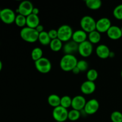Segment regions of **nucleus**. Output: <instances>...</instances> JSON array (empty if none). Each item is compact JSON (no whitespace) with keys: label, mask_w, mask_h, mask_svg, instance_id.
Returning <instances> with one entry per match:
<instances>
[{"label":"nucleus","mask_w":122,"mask_h":122,"mask_svg":"<svg viewBox=\"0 0 122 122\" xmlns=\"http://www.w3.org/2000/svg\"><path fill=\"white\" fill-rule=\"evenodd\" d=\"M78 60L74 55L64 54L60 61V67L64 71H72L76 67Z\"/></svg>","instance_id":"1"},{"label":"nucleus","mask_w":122,"mask_h":122,"mask_svg":"<svg viewBox=\"0 0 122 122\" xmlns=\"http://www.w3.org/2000/svg\"><path fill=\"white\" fill-rule=\"evenodd\" d=\"M20 35L21 39L29 43H33L38 41L39 33L35 29L25 27L20 30Z\"/></svg>","instance_id":"2"},{"label":"nucleus","mask_w":122,"mask_h":122,"mask_svg":"<svg viewBox=\"0 0 122 122\" xmlns=\"http://www.w3.org/2000/svg\"><path fill=\"white\" fill-rule=\"evenodd\" d=\"M96 21L92 17L85 15L81 19L80 25L83 30L87 33H89L96 30Z\"/></svg>","instance_id":"3"},{"label":"nucleus","mask_w":122,"mask_h":122,"mask_svg":"<svg viewBox=\"0 0 122 122\" xmlns=\"http://www.w3.org/2000/svg\"><path fill=\"white\" fill-rule=\"evenodd\" d=\"M57 32L58 39H59L63 42H67L71 40L73 33L71 27L68 25H63L60 26L57 29Z\"/></svg>","instance_id":"4"},{"label":"nucleus","mask_w":122,"mask_h":122,"mask_svg":"<svg viewBox=\"0 0 122 122\" xmlns=\"http://www.w3.org/2000/svg\"><path fill=\"white\" fill-rule=\"evenodd\" d=\"M35 66L39 73L42 74L48 73L52 69V64L51 61L45 57H42L35 61Z\"/></svg>","instance_id":"5"},{"label":"nucleus","mask_w":122,"mask_h":122,"mask_svg":"<svg viewBox=\"0 0 122 122\" xmlns=\"http://www.w3.org/2000/svg\"><path fill=\"white\" fill-rule=\"evenodd\" d=\"M67 109L61 107V106L54 108L52 112V115L56 122H64L68 119Z\"/></svg>","instance_id":"6"},{"label":"nucleus","mask_w":122,"mask_h":122,"mask_svg":"<svg viewBox=\"0 0 122 122\" xmlns=\"http://www.w3.org/2000/svg\"><path fill=\"white\" fill-rule=\"evenodd\" d=\"M15 13L12 9L5 8L1 10V19L0 20L7 25H10L15 21Z\"/></svg>","instance_id":"7"},{"label":"nucleus","mask_w":122,"mask_h":122,"mask_svg":"<svg viewBox=\"0 0 122 122\" xmlns=\"http://www.w3.org/2000/svg\"><path fill=\"white\" fill-rule=\"evenodd\" d=\"M78 52L82 57H88L93 52V44L88 40L79 44Z\"/></svg>","instance_id":"8"},{"label":"nucleus","mask_w":122,"mask_h":122,"mask_svg":"<svg viewBox=\"0 0 122 122\" xmlns=\"http://www.w3.org/2000/svg\"><path fill=\"white\" fill-rule=\"evenodd\" d=\"M33 5L30 1H23L20 2L19 5V7L17 8V12L19 14L24 15L25 17H27L32 13L33 11Z\"/></svg>","instance_id":"9"},{"label":"nucleus","mask_w":122,"mask_h":122,"mask_svg":"<svg viewBox=\"0 0 122 122\" xmlns=\"http://www.w3.org/2000/svg\"><path fill=\"white\" fill-rule=\"evenodd\" d=\"M100 108V103L96 99H91L86 101L83 111L88 115L94 114Z\"/></svg>","instance_id":"10"},{"label":"nucleus","mask_w":122,"mask_h":122,"mask_svg":"<svg viewBox=\"0 0 122 122\" xmlns=\"http://www.w3.org/2000/svg\"><path fill=\"white\" fill-rule=\"evenodd\" d=\"M112 26V22L108 18H101L96 21V30L100 33L104 32L107 33Z\"/></svg>","instance_id":"11"},{"label":"nucleus","mask_w":122,"mask_h":122,"mask_svg":"<svg viewBox=\"0 0 122 122\" xmlns=\"http://www.w3.org/2000/svg\"><path fill=\"white\" fill-rule=\"evenodd\" d=\"M86 103V100L84 97L82 95H76L72 98L71 107L73 109L81 112L84 109Z\"/></svg>","instance_id":"12"},{"label":"nucleus","mask_w":122,"mask_h":122,"mask_svg":"<svg viewBox=\"0 0 122 122\" xmlns=\"http://www.w3.org/2000/svg\"><path fill=\"white\" fill-rule=\"evenodd\" d=\"M96 89V85L95 82L89 81H86L82 83L81 86V91L85 95H90L94 93Z\"/></svg>","instance_id":"13"},{"label":"nucleus","mask_w":122,"mask_h":122,"mask_svg":"<svg viewBox=\"0 0 122 122\" xmlns=\"http://www.w3.org/2000/svg\"><path fill=\"white\" fill-rule=\"evenodd\" d=\"M78 44L73 41L70 40L66 42V44L63 45V52L65 54L73 55V54L76 52H78Z\"/></svg>","instance_id":"14"},{"label":"nucleus","mask_w":122,"mask_h":122,"mask_svg":"<svg viewBox=\"0 0 122 122\" xmlns=\"http://www.w3.org/2000/svg\"><path fill=\"white\" fill-rule=\"evenodd\" d=\"M96 54L98 57L101 59H106L109 58L110 53L111 51L108 46L104 44H100L95 50Z\"/></svg>","instance_id":"15"},{"label":"nucleus","mask_w":122,"mask_h":122,"mask_svg":"<svg viewBox=\"0 0 122 122\" xmlns=\"http://www.w3.org/2000/svg\"><path fill=\"white\" fill-rule=\"evenodd\" d=\"M107 35L112 40H118L122 36L121 28L117 26H112L107 32Z\"/></svg>","instance_id":"16"},{"label":"nucleus","mask_w":122,"mask_h":122,"mask_svg":"<svg viewBox=\"0 0 122 122\" xmlns=\"http://www.w3.org/2000/svg\"><path fill=\"white\" fill-rule=\"evenodd\" d=\"M88 34L82 29L77 30L73 33L71 40L77 44H79L87 40Z\"/></svg>","instance_id":"17"},{"label":"nucleus","mask_w":122,"mask_h":122,"mask_svg":"<svg viewBox=\"0 0 122 122\" xmlns=\"http://www.w3.org/2000/svg\"><path fill=\"white\" fill-rule=\"evenodd\" d=\"M40 25V19L38 15L31 14L26 17V26L30 28L36 29V27Z\"/></svg>","instance_id":"18"},{"label":"nucleus","mask_w":122,"mask_h":122,"mask_svg":"<svg viewBox=\"0 0 122 122\" xmlns=\"http://www.w3.org/2000/svg\"><path fill=\"white\" fill-rule=\"evenodd\" d=\"M47 101L51 107L56 108L60 106L61 97L57 94H51L48 97Z\"/></svg>","instance_id":"19"},{"label":"nucleus","mask_w":122,"mask_h":122,"mask_svg":"<svg viewBox=\"0 0 122 122\" xmlns=\"http://www.w3.org/2000/svg\"><path fill=\"white\" fill-rule=\"evenodd\" d=\"M88 41L92 44H97L100 42L101 39V33L97 30H94L88 35Z\"/></svg>","instance_id":"20"},{"label":"nucleus","mask_w":122,"mask_h":122,"mask_svg":"<svg viewBox=\"0 0 122 122\" xmlns=\"http://www.w3.org/2000/svg\"><path fill=\"white\" fill-rule=\"evenodd\" d=\"M85 3L86 7L91 10H97L102 6L101 0H86Z\"/></svg>","instance_id":"21"},{"label":"nucleus","mask_w":122,"mask_h":122,"mask_svg":"<svg viewBox=\"0 0 122 122\" xmlns=\"http://www.w3.org/2000/svg\"><path fill=\"white\" fill-rule=\"evenodd\" d=\"M49 46H50V49L52 51H54V52H58V51H60L61 49H63V42L61 41L58 38L52 39V40H51Z\"/></svg>","instance_id":"22"},{"label":"nucleus","mask_w":122,"mask_h":122,"mask_svg":"<svg viewBox=\"0 0 122 122\" xmlns=\"http://www.w3.org/2000/svg\"><path fill=\"white\" fill-rule=\"evenodd\" d=\"M38 41L42 45H49L51 41V38L48 35V33L46 31L39 33Z\"/></svg>","instance_id":"23"},{"label":"nucleus","mask_w":122,"mask_h":122,"mask_svg":"<svg viewBox=\"0 0 122 122\" xmlns=\"http://www.w3.org/2000/svg\"><path fill=\"white\" fill-rule=\"evenodd\" d=\"M31 57L34 61L38 60L43 57V50L39 47H35L31 52Z\"/></svg>","instance_id":"24"},{"label":"nucleus","mask_w":122,"mask_h":122,"mask_svg":"<svg viewBox=\"0 0 122 122\" xmlns=\"http://www.w3.org/2000/svg\"><path fill=\"white\" fill-rule=\"evenodd\" d=\"M72 98L69 95H64L61 97L60 106L64 108L67 109L69 107H71Z\"/></svg>","instance_id":"25"},{"label":"nucleus","mask_w":122,"mask_h":122,"mask_svg":"<svg viewBox=\"0 0 122 122\" xmlns=\"http://www.w3.org/2000/svg\"><path fill=\"white\" fill-rule=\"evenodd\" d=\"M81 116V113L79 111L72 109L69 111L68 113V119L70 121L75 122L79 119Z\"/></svg>","instance_id":"26"},{"label":"nucleus","mask_w":122,"mask_h":122,"mask_svg":"<svg viewBox=\"0 0 122 122\" xmlns=\"http://www.w3.org/2000/svg\"><path fill=\"white\" fill-rule=\"evenodd\" d=\"M14 23L18 27L23 28L25 26H26V17L21 14H17L15 17Z\"/></svg>","instance_id":"27"},{"label":"nucleus","mask_w":122,"mask_h":122,"mask_svg":"<svg viewBox=\"0 0 122 122\" xmlns=\"http://www.w3.org/2000/svg\"><path fill=\"white\" fill-rule=\"evenodd\" d=\"M98 77V73L95 69H91L88 70L86 73V77L88 81L94 82L97 79Z\"/></svg>","instance_id":"28"},{"label":"nucleus","mask_w":122,"mask_h":122,"mask_svg":"<svg viewBox=\"0 0 122 122\" xmlns=\"http://www.w3.org/2000/svg\"><path fill=\"white\" fill-rule=\"evenodd\" d=\"M113 16L119 20H122V4L117 5L113 10Z\"/></svg>","instance_id":"29"},{"label":"nucleus","mask_w":122,"mask_h":122,"mask_svg":"<svg viewBox=\"0 0 122 122\" xmlns=\"http://www.w3.org/2000/svg\"><path fill=\"white\" fill-rule=\"evenodd\" d=\"M110 119L112 122H122V113L119 111H114L111 114Z\"/></svg>","instance_id":"30"},{"label":"nucleus","mask_w":122,"mask_h":122,"mask_svg":"<svg viewBox=\"0 0 122 122\" xmlns=\"http://www.w3.org/2000/svg\"><path fill=\"white\" fill-rule=\"evenodd\" d=\"M76 66L78 67L79 69L81 72H84L88 70V67H89V64H88V62L84 60H81L77 61V66Z\"/></svg>","instance_id":"31"},{"label":"nucleus","mask_w":122,"mask_h":122,"mask_svg":"<svg viewBox=\"0 0 122 122\" xmlns=\"http://www.w3.org/2000/svg\"><path fill=\"white\" fill-rule=\"evenodd\" d=\"M48 33L49 36L51 38V40L58 38V32H57V30L52 29L50 30L48 32Z\"/></svg>","instance_id":"32"},{"label":"nucleus","mask_w":122,"mask_h":122,"mask_svg":"<svg viewBox=\"0 0 122 122\" xmlns=\"http://www.w3.org/2000/svg\"><path fill=\"white\" fill-rule=\"evenodd\" d=\"M36 30V31L37 32H38V33H41V32H44V26H43V25H38V26H37L36 27V29H35Z\"/></svg>","instance_id":"33"},{"label":"nucleus","mask_w":122,"mask_h":122,"mask_svg":"<svg viewBox=\"0 0 122 122\" xmlns=\"http://www.w3.org/2000/svg\"><path fill=\"white\" fill-rule=\"evenodd\" d=\"M39 13V10L38 9V8H36V7H34L33 9V11H32V14H35V15H38Z\"/></svg>","instance_id":"34"},{"label":"nucleus","mask_w":122,"mask_h":122,"mask_svg":"<svg viewBox=\"0 0 122 122\" xmlns=\"http://www.w3.org/2000/svg\"><path fill=\"white\" fill-rule=\"evenodd\" d=\"M71 71H72L74 74H75V75H77V74H79L81 72V71H80V70L78 69V67H77V66L75 67Z\"/></svg>","instance_id":"35"},{"label":"nucleus","mask_w":122,"mask_h":122,"mask_svg":"<svg viewBox=\"0 0 122 122\" xmlns=\"http://www.w3.org/2000/svg\"><path fill=\"white\" fill-rule=\"evenodd\" d=\"M114 56H115V54H114V52H113V51H111L109 56L110 58H114Z\"/></svg>","instance_id":"36"},{"label":"nucleus","mask_w":122,"mask_h":122,"mask_svg":"<svg viewBox=\"0 0 122 122\" xmlns=\"http://www.w3.org/2000/svg\"><path fill=\"white\" fill-rule=\"evenodd\" d=\"M2 69V63L1 60H0V71H1Z\"/></svg>","instance_id":"37"},{"label":"nucleus","mask_w":122,"mask_h":122,"mask_svg":"<svg viewBox=\"0 0 122 122\" xmlns=\"http://www.w3.org/2000/svg\"><path fill=\"white\" fill-rule=\"evenodd\" d=\"M1 10L0 9V19H1Z\"/></svg>","instance_id":"38"},{"label":"nucleus","mask_w":122,"mask_h":122,"mask_svg":"<svg viewBox=\"0 0 122 122\" xmlns=\"http://www.w3.org/2000/svg\"><path fill=\"white\" fill-rule=\"evenodd\" d=\"M120 75H121V77H122V70L121 71V73H120Z\"/></svg>","instance_id":"39"},{"label":"nucleus","mask_w":122,"mask_h":122,"mask_svg":"<svg viewBox=\"0 0 122 122\" xmlns=\"http://www.w3.org/2000/svg\"><path fill=\"white\" fill-rule=\"evenodd\" d=\"M120 28H121V31H122V27H120Z\"/></svg>","instance_id":"40"},{"label":"nucleus","mask_w":122,"mask_h":122,"mask_svg":"<svg viewBox=\"0 0 122 122\" xmlns=\"http://www.w3.org/2000/svg\"></svg>","instance_id":"41"}]
</instances>
